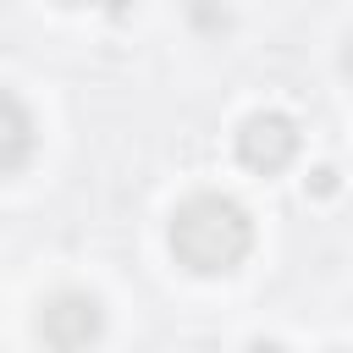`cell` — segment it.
I'll return each instance as SVG.
<instances>
[{"label":"cell","mask_w":353,"mask_h":353,"mask_svg":"<svg viewBox=\"0 0 353 353\" xmlns=\"http://www.w3.org/2000/svg\"><path fill=\"white\" fill-rule=\"evenodd\" d=\"M39 342L50 347H88L99 331H105V314H99V298L88 292H55L44 309H39Z\"/></svg>","instance_id":"cell-3"},{"label":"cell","mask_w":353,"mask_h":353,"mask_svg":"<svg viewBox=\"0 0 353 353\" xmlns=\"http://www.w3.org/2000/svg\"><path fill=\"white\" fill-rule=\"evenodd\" d=\"M33 143H39V127H33L28 105L11 99V94H0V176L22 171L33 160Z\"/></svg>","instance_id":"cell-4"},{"label":"cell","mask_w":353,"mask_h":353,"mask_svg":"<svg viewBox=\"0 0 353 353\" xmlns=\"http://www.w3.org/2000/svg\"><path fill=\"white\" fill-rule=\"evenodd\" d=\"M171 259L193 276H226L254 248V221L226 193H193L171 210Z\"/></svg>","instance_id":"cell-1"},{"label":"cell","mask_w":353,"mask_h":353,"mask_svg":"<svg viewBox=\"0 0 353 353\" xmlns=\"http://www.w3.org/2000/svg\"><path fill=\"white\" fill-rule=\"evenodd\" d=\"M342 72L353 77V39H347V50H342Z\"/></svg>","instance_id":"cell-6"},{"label":"cell","mask_w":353,"mask_h":353,"mask_svg":"<svg viewBox=\"0 0 353 353\" xmlns=\"http://www.w3.org/2000/svg\"><path fill=\"white\" fill-rule=\"evenodd\" d=\"M61 6H94V0H61Z\"/></svg>","instance_id":"cell-7"},{"label":"cell","mask_w":353,"mask_h":353,"mask_svg":"<svg viewBox=\"0 0 353 353\" xmlns=\"http://www.w3.org/2000/svg\"><path fill=\"white\" fill-rule=\"evenodd\" d=\"M292 154H298V127H292V116H281V110H254V116L237 127V160H243L248 171L270 176V171H281Z\"/></svg>","instance_id":"cell-2"},{"label":"cell","mask_w":353,"mask_h":353,"mask_svg":"<svg viewBox=\"0 0 353 353\" xmlns=\"http://www.w3.org/2000/svg\"><path fill=\"white\" fill-rule=\"evenodd\" d=\"M309 193H320V199L336 193V171H331V165H314V171H309Z\"/></svg>","instance_id":"cell-5"}]
</instances>
